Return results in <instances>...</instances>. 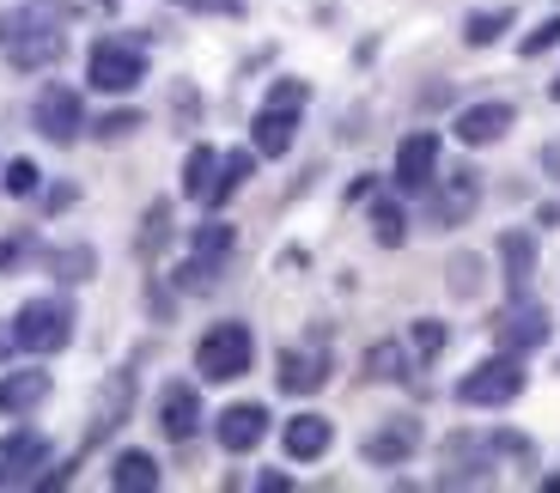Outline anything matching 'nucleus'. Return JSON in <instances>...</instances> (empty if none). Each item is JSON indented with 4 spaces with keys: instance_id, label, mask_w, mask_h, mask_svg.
Returning a JSON list of instances; mask_svg holds the SVG:
<instances>
[{
    "instance_id": "nucleus-1",
    "label": "nucleus",
    "mask_w": 560,
    "mask_h": 493,
    "mask_svg": "<svg viewBox=\"0 0 560 493\" xmlns=\"http://www.w3.org/2000/svg\"><path fill=\"white\" fill-rule=\"evenodd\" d=\"M68 49L61 37V13L56 7H13V13H0V56L13 61L19 73H37Z\"/></svg>"
},
{
    "instance_id": "nucleus-2",
    "label": "nucleus",
    "mask_w": 560,
    "mask_h": 493,
    "mask_svg": "<svg viewBox=\"0 0 560 493\" xmlns=\"http://www.w3.org/2000/svg\"><path fill=\"white\" fill-rule=\"evenodd\" d=\"M524 384H530L524 353L500 348V353H488L481 366H469L457 378V402H463V409H505V402H518V396H524Z\"/></svg>"
},
{
    "instance_id": "nucleus-3",
    "label": "nucleus",
    "mask_w": 560,
    "mask_h": 493,
    "mask_svg": "<svg viewBox=\"0 0 560 493\" xmlns=\"http://www.w3.org/2000/svg\"><path fill=\"white\" fill-rule=\"evenodd\" d=\"M250 360H256V336H250V324L225 317V324L201 329V341H196V372H201L208 384H238L244 372H250Z\"/></svg>"
},
{
    "instance_id": "nucleus-4",
    "label": "nucleus",
    "mask_w": 560,
    "mask_h": 493,
    "mask_svg": "<svg viewBox=\"0 0 560 493\" xmlns=\"http://www.w3.org/2000/svg\"><path fill=\"white\" fill-rule=\"evenodd\" d=\"M73 324H80V317H73V298L43 293V298H25V305H19L13 336L25 353H61L73 341Z\"/></svg>"
},
{
    "instance_id": "nucleus-5",
    "label": "nucleus",
    "mask_w": 560,
    "mask_h": 493,
    "mask_svg": "<svg viewBox=\"0 0 560 493\" xmlns=\"http://www.w3.org/2000/svg\"><path fill=\"white\" fill-rule=\"evenodd\" d=\"M85 80L110 92V98H128L140 80H147V56H140V43L128 37H98L92 43V56H85Z\"/></svg>"
},
{
    "instance_id": "nucleus-6",
    "label": "nucleus",
    "mask_w": 560,
    "mask_h": 493,
    "mask_svg": "<svg viewBox=\"0 0 560 493\" xmlns=\"http://www.w3.org/2000/svg\"><path fill=\"white\" fill-rule=\"evenodd\" d=\"M31 128H37L49 146H73L85 134V104L73 85H43L37 104H31Z\"/></svg>"
},
{
    "instance_id": "nucleus-7",
    "label": "nucleus",
    "mask_w": 560,
    "mask_h": 493,
    "mask_svg": "<svg viewBox=\"0 0 560 493\" xmlns=\"http://www.w3.org/2000/svg\"><path fill=\"white\" fill-rule=\"evenodd\" d=\"M476 208H481V171L476 165H457L445 177H433V226L439 232L463 226Z\"/></svg>"
},
{
    "instance_id": "nucleus-8",
    "label": "nucleus",
    "mask_w": 560,
    "mask_h": 493,
    "mask_svg": "<svg viewBox=\"0 0 560 493\" xmlns=\"http://www.w3.org/2000/svg\"><path fill=\"white\" fill-rule=\"evenodd\" d=\"M390 177H396V189H402V196L433 189V177H439V134H433V128H415V134H402V141H396Z\"/></svg>"
},
{
    "instance_id": "nucleus-9",
    "label": "nucleus",
    "mask_w": 560,
    "mask_h": 493,
    "mask_svg": "<svg viewBox=\"0 0 560 493\" xmlns=\"http://www.w3.org/2000/svg\"><path fill=\"white\" fill-rule=\"evenodd\" d=\"M420 438H427V433H420V421H415V414H396V421L372 426V433L360 438V457H365L372 469H402L408 457L420 451Z\"/></svg>"
},
{
    "instance_id": "nucleus-10",
    "label": "nucleus",
    "mask_w": 560,
    "mask_h": 493,
    "mask_svg": "<svg viewBox=\"0 0 560 493\" xmlns=\"http://www.w3.org/2000/svg\"><path fill=\"white\" fill-rule=\"evenodd\" d=\"M37 469H49V438L31 433V426H13L0 438V488H31Z\"/></svg>"
},
{
    "instance_id": "nucleus-11",
    "label": "nucleus",
    "mask_w": 560,
    "mask_h": 493,
    "mask_svg": "<svg viewBox=\"0 0 560 493\" xmlns=\"http://www.w3.org/2000/svg\"><path fill=\"white\" fill-rule=\"evenodd\" d=\"M201 390L189 378H171L165 390H159V433L171 438V445H189V438L201 433Z\"/></svg>"
},
{
    "instance_id": "nucleus-12",
    "label": "nucleus",
    "mask_w": 560,
    "mask_h": 493,
    "mask_svg": "<svg viewBox=\"0 0 560 493\" xmlns=\"http://www.w3.org/2000/svg\"><path fill=\"white\" fill-rule=\"evenodd\" d=\"M548 336H555V324H548V305H536L530 293H512V305L500 310V348L530 353V348H542Z\"/></svg>"
},
{
    "instance_id": "nucleus-13",
    "label": "nucleus",
    "mask_w": 560,
    "mask_h": 493,
    "mask_svg": "<svg viewBox=\"0 0 560 493\" xmlns=\"http://www.w3.org/2000/svg\"><path fill=\"white\" fill-rule=\"evenodd\" d=\"M512 122H518V110H512L505 98H481V104H463L451 128H457L463 146H493V141L512 134Z\"/></svg>"
},
{
    "instance_id": "nucleus-14",
    "label": "nucleus",
    "mask_w": 560,
    "mask_h": 493,
    "mask_svg": "<svg viewBox=\"0 0 560 493\" xmlns=\"http://www.w3.org/2000/svg\"><path fill=\"white\" fill-rule=\"evenodd\" d=\"M213 438H220V451H232V457L256 451L268 438V409L262 402H232V409L213 414Z\"/></svg>"
},
{
    "instance_id": "nucleus-15",
    "label": "nucleus",
    "mask_w": 560,
    "mask_h": 493,
    "mask_svg": "<svg viewBox=\"0 0 560 493\" xmlns=\"http://www.w3.org/2000/svg\"><path fill=\"white\" fill-rule=\"evenodd\" d=\"M49 402V372L43 366H7L0 372V414L7 421H25Z\"/></svg>"
},
{
    "instance_id": "nucleus-16",
    "label": "nucleus",
    "mask_w": 560,
    "mask_h": 493,
    "mask_svg": "<svg viewBox=\"0 0 560 493\" xmlns=\"http://www.w3.org/2000/svg\"><path fill=\"white\" fill-rule=\"evenodd\" d=\"M135 414V372H110L104 378V390H98V409H92V426H85V445H98V438H110L116 426Z\"/></svg>"
},
{
    "instance_id": "nucleus-17",
    "label": "nucleus",
    "mask_w": 560,
    "mask_h": 493,
    "mask_svg": "<svg viewBox=\"0 0 560 493\" xmlns=\"http://www.w3.org/2000/svg\"><path fill=\"white\" fill-rule=\"evenodd\" d=\"M293 141H299V110H293V104H262L256 122H250L256 159H287V153H293Z\"/></svg>"
},
{
    "instance_id": "nucleus-18",
    "label": "nucleus",
    "mask_w": 560,
    "mask_h": 493,
    "mask_svg": "<svg viewBox=\"0 0 560 493\" xmlns=\"http://www.w3.org/2000/svg\"><path fill=\"white\" fill-rule=\"evenodd\" d=\"M329 348H287L280 353V390L287 396H317L329 384Z\"/></svg>"
},
{
    "instance_id": "nucleus-19",
    "label": "nucleus",
    "mask_w": 560,
    "mask_h": 493,
    "mask_svg": "<svg viewBox=\"0 0 560 493\" xmlns=\"http://www.w3.org/2000/svg\"><path fill=\"white\" fill-rule=\"evenodd\" d=\"M280 445H287V457L293 463H317V457H329V445H336V426H329V414H293V421L280 426Z\"/></svg>"
},
{
    "instance_id": "nucleus-20",
    "label": "nucleus",
    "mask_w": 560,
    "mask_h": 493,
    "mask_svg": "<svg viewBox=\"0 0 560 493\" xmlns=\"http://www.w3.org/2000/svg\"><path fill=\"white\" fill-rule=\"evenodd\" d=\"M500 274H505V293H530V281H536V232H524V226L500 232Z\"/></svg>"
},
{
    "instance_id": "nucleus-21",
    "label": "nucleus",
    "mask_w": 560,
    "mask_h": 493,
    "mask_svg": "<svg viewBox=\"0 0 560 493\" xmlns=\"http://www.w3.org/2000/svg\"><path fill=\"white\" fill-rule=\"evenodd\" d=\"M159 481H165V469H159L153 451H116L110 457V488L116 493H153Z\"/></svg>"
},
{
    "instance_id": "nucleus-22",
    "label": "nucleus",
    "mask_w": 560,
    "mask_h": 493,
    "mask_svg": "<svg viewBox=\"0 0 560 493\" xmlns=\"http://www.w3.org/2000/svg\"><path fill=\"white\" fill-rule=\"evenodd\" d=\"M220 146H189V159H183V196L189 201H208L213 196V177H220Z\"/></svg>"
},
{
    "instance_id": "nucleus-23",
    "label": "nucleus",
    "mask_w": 560,
    "mask_h": 493,
    "mask_svg": "<svg viewBox=\"0 0 560 493\" xmlns=\"http://www.w3.org/2000/svg\"><path fill=\"white\" fill-rule=\"evenodd\" d=\"M365 372L378 384H402L408 372H415V348H402V341H372V353H365Z\"/></svg>"
},
{
    "instance_id": "nucleus-24",
    "label": "nucleus",
    "mask_w": 560,
    "mask_h": 493,
    "mask_svg": "<svg viewBox=\"0 0 560 493\" xmlns=\"http://www.w3.org/2000/svg\"><path fill=\"white\" fill-rule=\"evenodd\" d=\"M512 25H518V13H512V7H488V13H469V19H463V43H469V49H488V43H500Z\"/></svg>"
},
{
    "instance_id": "nucleus-25",
    "label": "nucleus",
    "mask_w": 560,
    "mask_h": 493,
    "mask_svg": "<svg viewBox=\"0 0 560 493\" xmlns=\"http://www.w3.org/2000/svg\"><path fill=\"white\" fill-rule=\"evenodd\" d=\"M250 171H256V146H250V153H225V159H220V177H213L208 208H225V201H232L244 184H250Z\"/></svg>"
},
{
    "instance_id": "nucleus-26",
    "label": "nucleus",
    "mask_w": 560,
    "mask_h": 493,
    "mask_svg": "<svg viewBox=\"0 0 560 493\" xmlns=\"http://www.w3.org/2000/svg\"><path fill=\"white\" fill-rule=\"evenodd\" d=\"M49 268H56V281L80 286V281H92V274H98V250H92V244H68V250H49Z\"/></svg>"
},
{
    "instance_id": "nucleus-27",
    "label": "nucleus",
    "mask_w": 560,
    "mask_h": 493,
    "mask_svg": "<svg viewBox=\"0 0 560 493\" xmlns=\"http://www.w3.org/2000/svg\"><path fill=\"white\" fill-rule=\"evenodd\" d=\"M445 286H451V298H476L481 293V256L476 250H457L445 262Z\"/></svg>"
},
{
    "instance_id": "nucleus-28",
    "label": "nucleus",
    "mask_w": 560,
    "mask_h": 493,
    "mask_svg": "<svg viewBox=\"0 0 560 493\" xmlns=\"http://www.w3.org/2000/svg\"><path fill=\"white\" fill-rule=\"evenodd\" d=\"M232 244H238V232L225 226V220H208V226H196L189 256H201V262H225V256H232Z\"/></svg>"
},
{
    "instance_id": "nucleus-29",
    "label": "nucleus",
    "mask_w": 560,
    "mask_h": 493,
    "mask_svg": "<svg viewBox=\"0 0 560 493\" xmlns=\"http://www.w3.org/2000/svg\"><path fill=\"white\" fill-rule=\"evenodd\" d=\"M445 341H451V329L439 324V317H415V324H408V348H415V360H439Z\"/></svg>"
},
{
    "instance_id": "nucleus-30",
    "label": "nucleus",
    "mask_w": 560,
    "mask_h": 493,
    "mask_svg": "<svg viewBox=\"0 0 560 493\" xmlns=\"http://www.w3.org/2000/svg\"><path fill=\"white\" fill-rule=\"evenodd\" d=\"M372 238H378L384 250H396V244H408V213L396 208V201H378V208H372Z\"/></svg>"
},
{
    "instance_id": "nucleus-31",
    "label": "nucleus",
    "mask_w": 560,
    "mask_h": 493,
    "mask_svg": "<svg viewBox=\"0 0 560 493\" xmlns=\"http://www.w3.org/2000/svg\"><path fill=\"white\" fill-rule=\"evenodd\" d=\"M0 189L25 201V196H37V189H43V171L31 165V159H7V165H0Z\"/></svg>"
},
{
    "instance_id": "nucleus-32",
    "label": "nucleus",
    "mask_w": 560,
    "mask_h": 493,
    "mask_svg": "<svg viewBox=\"0 0 560 493\" xmlns=\"http://www.w3.org/2000/svg\"><path fill=\"white\" fill-rule=\"evenodd\" d=\"M220 268L225 262H201V256H189V262L177 268V286L183 293H213V286H220Z\"/></svg>"
},
{
    "instance_id": "nucleus-33",
    "label": "nucleus",
    "mask_w": 560,
    "mask_h": 493,
    "mask_svg": "<svg viewBox=\"0 0 560 493\" xmlns=\"http://www.w3.org/2000/svg\"><path fill=\"white\" fill-rule=\"evenodd\" d=\"M171 238V208L165 201H153V213L140 220V256H159V244Z\"/></svg>"
},
{
    "instance_id": "nucleus-34",
    "label": "nucleus",
    "mask_w": 560,
    "mask_h": 493,
    "mask_svg": "<svg viewBox=\"0 0 560 493\" xmlns=\"http://www.w3.org/2000/svg\"><path fill=\"white\" fill-rule=\"evenodd\" d=\"M548 49H560V13H548L542 25H536L530 37L518 43V56H530V61H536V56H548Z\"/></svg>"
},
{
    "instance_id": "nucleus-35",
    "label": "nucleus",
    "mask_w": 560,
    "mask_h": 493,
    "mask_svg": "<svg viewBox=\"0 0 560 493\" xmlns=\"http://www.w3.org/2000/svg\"><path fill=\"white\" fill-rule=\"evenodd\" d=\"M135 128H140L135 110H110V116H98V128H92V134H98V141H128Z\"/></svg>"
},
{
    "instance_id": "nucleus-36",
    "label": "nucleus",
    "mask_w": 560,
    "mask_h": 493,
    "mask_svg": "<svg viewBox=\"0 0 560 493\" xmlns=\"http://www.w3.org/2000/svg\"><path fill=\"white\" fill-rule=\"evenodd\" d=\"M305 98H311V85H305V80H280L262 104H293V110H305Z\"/></svg>"
},
{
    "instance_id": "nucleus-37",
    "label": "nucleus",
    "mask_w": 560,
    "mask_h": 493,
    "mask_svg": "<svg viewBox=\"0 0 560 493\" xmlns=\"http://www.w3.org/2000/svg\"><path fill=\"white\" fill-rule=\"evenodd\" d=\"M31 250H37V244H31V238H0V274H13V268L25 262Z\"/></svg>"
},
{
    "instance_id": "nucleus-38",
    "label": "nucleus",
    "mask_w": 560,
    "mask_h": 493,
    "mask_svg": "<svg viewBox=\"0 0 560 493\" xmlns=\"http://www.w3.org/2000/svg\"><path fill=\"white\" fill-rule=\"evenodd\" d=\"M256 488H262V493H287V488H293V476H280V469H262V476H256Z\"/></svg>"
},
{
    "instance_id": "nucleus-39",
    "label": "nucleus",
    "mask_w": 560,
    "mask_h": 493,
    "mask_svg": "<svg viewBox=\"0 0 560 493\" xmlns=\"http://www.w3.org/2000/svg\"><path fill=\"white\" fill-rule=\"evenodd\" d=\"M43 208H49V213L73 208V184H56V189H49V196H43Z\"/></svg>"
},
{
    "instance_id": "nucleus-40",
    "label": "nucleus",
    "mask_w": 560,
    "mask_h": 493,
    "mask_svg": "<svg viewBox=\"0 0 560 493\" xmlns=\"http://www.w3.org/2000/svg\"><path fill=\"white\" fill-rule=\"evenodd\" d=\"M536 159H542V171H548V177H555V184H560V141H548V146H542V153H536Z\"/></svg>"
},
{
    "instance_id": "nucleus-41",
    "label": "nucleus",
    "mask_w": 560,
    "mask_h": 493,
    "mask_svg": "<svg viewBox=\"0 0 560 493\" xmlns=\"http://www.w3.org/2000/svg\"><path fill=\"white\" fill-rule=\"evenodd\" d=\"M536 226H560V201H548V208H536Z\"/></svg>"
},
{
    "instance_id": "nucleus-42",
    "label": "nucleus",
    "mask_w": 560,
    "mask_h": 493,
    "mask_svg": "<svg viewBox=\"0 0 560 493\" xmlns=\"http://www.w3.org/2000/svg\"><path fill=\"white\" fill-rule=\"evenodd\" d=\"M13 348H19V336H13V324H7V329H0V360H7Z\"/></svg>"
},
{
    "instance_id": "nucleus-43",
    "label": "nucleus",
    "mask_w": 560,
    "mask_h": 493,
    "mask_svg": "<svg viewBox=\"0 0 560 493\" xmlns=\"http://www.w3.org/2000/svg\"><path fill=\"white\" fill-rule=\"evenodd\" d=\"M548 98H555V104H560V73H555V80H548Z\"/></svg>"
}]
</instances>
